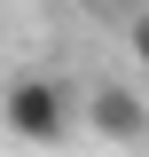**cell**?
<instances>
[{
	"label": "cell",
	"instance_id": "3957f363",
	"mask_svg": "<svg viewBox=\"0 0 149 157\" xmlns=\"http://www.w3.org/2000/svg\"><path fill=\"white\" fill-rule=\"evenodd\" d=\"M126 47H133V63H149V8L126 16Z\"/></svg>",
	"mask_w": 149,
	"mask_h": 157
},
{
	"label": "cell",
	"instance_id": "7a4b0ae2",
	"mask_svg": "<svg viewBox=\"0 0 149 157\" xmlns=\"http://www.w3.org/2000/svg\"><path fill=\"white\" fill-rule=\"evenodd\" d=\"M78 126L102 134V141H149V102L133 94L126 78H94L78 94Z\"/></svg>",
	"mask_w": 149,
	"mask_h": 157
},
{
	"label": "cell",
	"instance_id": "6da1fadb",
	"mask_svg": "<svg viewBox=\"0 0 149 157\" xmlns=\"http://www.w3.org/2000/svg\"><path fill=\"white\" fill-rule=\"evenodd\" d=\"M0 126L24 141V149H55V141L78 134V94L71 78L55 71H16L8 86H0Z\"/></svg>",
	"mask_w": 149,
	"mask_h": 157
}]
</instances>
